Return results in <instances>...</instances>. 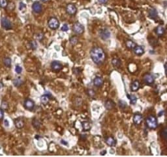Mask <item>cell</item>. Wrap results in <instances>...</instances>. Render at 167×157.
Listing matches in <instances>:
<instances>
[{
	"label": "cell",
	"mask_w": 167,
	"mask_h": 157,
	"mask_svg": "<svg viewBox=\"0 0 167 157\" xmlns=\"http://www.w3.org/2000/svg\"><path fill=\"white\" fill-rule=\"evenodd\" d=\"M87 94H88L89 97L93 98V97H95V92L93 90V89H89V90H87Z\"/></svg>",
	"instance_id": "obj_36"
},
{
	"label": "cell",
	"mask_w": 167,
	"mask_h": 157,
	"mask_svg": "<svg viewBox=\"0 0 167 157\" xmlns=\"http://www.w3.org/2000/svg\"><path fill=\"white\" fill-rule=\"evenodd\" d=\"M146 126L150 129H155L158 126L157 119L154 115H150L146 118Z\"/></svg>",
	"instance_id": "obj_2"
},
{
	"label": "cell",
	"mask_w": 167,
	"mask_h": 157,
	"mask_svg": "<svg viewBox=\"0 0 167 157\" xmlns=\"http://www.w3.org/2000/svg\"><path fill=\"white\" fill-rule=\"evenodd\" d=\"M36 36H37V39H39V40H42V38H43V35H42V33H38Z\"/></svg>",
	"instance_id": "obj_39"
},
{
	"label": "cell",
	"mask_w": 167,
	"mask_h": 157,
	"mask_svg": "<svg viewBox=\"0 0 167 157\" xmlns=\"http://www.w3.org/2000/svg\"><path fill=\"white\" fill-rule=\"evenodd\" d=\"M4 122H5V126L8 127V126H9V122H8V119H4Z\"/></svg>",
	"instance_id": "obj_43"
},
{
	"label": "cell",
	"mask_w": 167,
	"mask_h": 157,
	"mask_svg": "<svg viewBox=\"0 0 167 157\" xmlns=\"http://www.w3.org/2000/svg\"><path fill=\"white\" fill-rule=\"evenodd\" d=\"M32 9H33V12H35V13L37 14L41 13L42 11V6L39 2H34L33 3V5H32Z\"/></svg>",
	"instance_id": "obj_10"
},
{
	"label": "cell",
	"mask_w": 167,
	"mask_h": 157,
	"mask_svg": "<svg viewBox=\"0 0 167 157\" xmlns=\"http://www.w3.org/2000/svg\"><path fill=\"white\" fill-rule=\"evenodd\" d=\"M8 0H0V7L2 8H5L8 7Z\"/></svg>",
	"instance_id": "obj_32"
},
{
	"label": "cell",
	"mask_w": 167,
	"mask_h": 157,
	"mask_svg": "<svg viewBox=\"0 0 167 157\" xmlns=\"http://www.w3.org/2000/svg\"><path fill=\"white\" fill-rule=\"evenodd\" d=\"M23 83H24V80L21 78H17L13 80V84L15 85L16 87H20Z\"/></svg>",
	"instance_id": "obj_24"
},
{
	"label": "cell",
	"mask_w": 167,
	"mask_h": 157,
	"mask_svg": "<svg viewBox=\"0 0 167 157\" xmlns=\"http://www.w3.org/2000/svg\"><path fill=\"white\" fill-rule=\"evenodd\" d=\"M69 26H68V25L67 24H64L63 25V26L61 27V30L62 31H68L69 30Z\"/></svg>",
	"instance_id": "obj_38"
},
{
	"label": "cell",
	"mask_w": 167,
	"mask_h": 157,
	"mask_svg": "<svg viewBox=\"0 0 167 157\" xmlns=\"http://www.w3.org/2000/svg\"><path fill=\"white\" fill-rule=\"evenodd\" d=\"M14 124H15V126L17 128H22L24 125V120L23 119V118H17L14 120Z\"/></svg>",
	"instance_id": "obj_15"
},
{
	"label": "cell",
	"mask_w": 167,
	"mask_h": 157,
	"mask_svg": "<svg viewBox=\"0 0 167 157\" xmlns=\"http://www.w3.org/2000/svg\"><path fill=\"white\" fill-rule=\"evenodd\" d=\"M126 48L128 49H133L136 46V44L132 40H127L126 42Z\"/></svg>",
	"instance_id": "obj_26"
},
{
	"label": "cell",
	"mask_w": 167,
	"mask_h": 157,
	"mask_svg": "<svg viewBox=\"0 0 167 157\" xmlns=\"http://www.w3.org/2000/svg\"><path fill=\"white\" fill-rule=\"evenodd\" d=\"M3 115H4V114H3V110H2V109H0V120H2V119H3Z\"/></svg>",
	"instance_id": "obj_40"
},
{
	"label": "cell",
	"mask_w": 167,
	"mask_h": 157,
	"mask_svg": "<svg viewBox=\"0 0 167 157\" xmlns=\"http://www.w3.org/2000/svg\"><path fill=\"white\" fill-rule=\"evenodd\" d=\"M133 49H134V54L137 55V56H141L144 53V49L141 46H135Z\"/></svg>",
	"instance_id": "obj_18"
},
{
	"label": "cell",
	"mask_w": 167,
	"mask_h": 157,
	"mask_svg": "<svg viewBox=\"0 0 167 157\" xmlns=\"http://www.w3.org/2000/svg\"><path fill=\"white\" fill-rule=\"evenodd\" d=\"M1 109L3 110H7L8 109V103L6 101H3L1 103Z\"/></svg>",
	"instance_id": "obj_29"
},
{
	"label": "cell",
	"mask_w": 167,
	"mask_h": 157,
	"mask_svg": "<svg viewBox=\"0 0 167 157\" xmlns=\"http://www.w3.org/2000/svg\"><path fill=\"white\" fill-rule=\"evenodd\" d=\"M42 2H43V3H47V2H48L49 0H41Z\"/></svg>",
	"instance_id": "obj_45"
},
{
	"label": "cell",
	"mask_w": 167,
	"mask_h": 157,
	"mask_svg": "<svg viewBox=\"0 0 167 157\" xmlns=\"http://www.w3.org/2000/svg\"><path fill=\"white\" fill-rule=\"evenodd\" d=\"M29 45H30V48H31L33 50L37 49V48H38V44H37V42L36 41H34V40L31 41L30 44H29Z\"/></svg>",
	"instance_id": "obj_31"
},
{
	"label": "cell",
	"mask_w": 167,
	"mask_h": 157,
	"mask_svg": "<svg viewBox=\"0 0 167 157\" xmlns=\"http://www.w3.org/2000/svg\"><path fill=\"white\" fill-rule=\"evenodd\" d=\"M140 88V83L138 80H134V82H132L130 85V89L132 92H136L137 90H138V88Z\"/></svg>",
	"instance_id": "obj_19"
},
{
	"label": "cell",
	"mask_w": 167,
	"mask_h": 157,
	"mask_svg": "<svg viewBox=\"0 0 167 157\" xmlns=\"http://www.w3.org/2000/svg\"><path fill=\"white\" fill-rule=\"evenodd\" d=\"M133 120H134V124H136V125H139V124L143 122V117L140 113H135L134 115V117H133Z\"/></svg>",
	"instance_id": "obj_12"
},
{
	"label": "cell",
	"mask_w": 167,
	"mask_h": 157,
	"mask_svg": "<svg viewBox=\"0 0 167 157\" xmlns=\"http://www.w3.org/2000/svg\"><path fill=\"white\" fill-rule=\"evenodd\" d=\"M155 32H156V34L157 35V36L161 37V36H163L164 34H165V29H164L163 26H157V27L156 28Z\"/></svg>",
	"instance_id": "obj_21"
},
{
	"label": "cell",
	"mask_w": 167,
	"mask_h": 157,
	"mask_svg": "<svg viewBox=\"0 0 167 157\" xmlns=\"http://www.w3.org/2000/svg\"><path fill=\"white\" fill-rule=\"evenodd\" d=\"M15 70H16V73L18 74H20L21 72H22V67L19 65H16V68H15Z\"/></svg>",
	"instance_id": "obj_37"
},
{
	"label": "cell",
	"mask_w": 167,
	"mask_h": 157,
	"mask_svg": "<svg viewBox=\"0 0 167 157\" xmlns=\"http://www.w3.org/2000/svg\"><path fill=\"white\" fill-rule=\"evenodd\" d=\"M51 69H52V70L56 71V72H58V71L61 70L63 69V65L59 61H54L51 62Z\"/></svg>",
	"instance_id": "obj_8"
},
{
	"label": "cell",
	"mask_w": 167,
	"mask_h": 157,
	"mask_svg": "<svg viewBox=\"0 0 167 157\" xmlns=\"http://www.w3.org/2000/svg\"><path fill=\"white\" fill-rule=\"evenodd\" d=\"M104 106L107 110H112V109L114 108L115 106V103L113 102L112 100H107L104 103Z\"/></svg>",
	"instance_id": "obj_20"
},
{
	"label": "cell",
	"mask_w": 167,
	"mask_h": 157,
	"mask_svg": "<svg viewBox=\"0 0 167 157\" xmlns=\"http://www.w3.org/2000/svg\"><path fill=\"white\" fill-rule=\"evenodd\" d=\"M73 32L74 33H76L77 35H81V34H83V32H84V26H83V25H81V23L79 22H77L74 24L73 26Z\"/></svg>",
	"instance_id": "obj_4"
},
{
	"label": "cell",
	"mask_w": 167,
	"mask_h": 157,
	"mask_svg": "<svg viewBox=\"0 0 167 157\" xmlns=\"http://www.w3.org/2000/svg\"><path fill=\"white\" fill-rule=\"evenodd\" d=\"M110 35H111V33H110V31L108 29H103L99 31V37L104 41L109 39Z\"/></svg>",
	"instance_id": "obj_7"
},
{
	"label": "cell",
	"mask_w": 167,
	"mask_h": 157,
	"mask_svg": "<svg viewBox=\"0 0 167 157\" xmlns=\"http://www.w3.org/2000/svg\"><path fill=\"white\" fill-rule=\"evenodd\" d=\"M50 97H51V93H49V92H46L44 95H42L40 98V101H41V102H42V104L47 105L50 101Z\"/></svg>",
	"instance_id": "obj_16"
},
{
	"label": "cell",
	"mask_w": 167,
	"mask_h": 157,
	"mask_svg": "<svg viewBox=\"0 0 167 157\" xmlns=\"http://www.w3.org/2000/svg\"><path fill=\"white\" fill-rule=\"evenodd\" d=\"M148 17L152 20L158 19V13H157V9H155V8H151V9H149Z\"/></svg>",
	"instance_id": "obj_17"
},
{
	"label": "cell",
	"mask_w": 167,
	"mask_h": 157,
	"mask_svg": "<svg viewBox=\"0 0 167 157\" xmlns=\"http://www.w3.org/2000/svg\"><path fill=\"white\" fill-rule=\"evenodd\" d=\"M19 9L21 12H24V11L26 10V5L25 3H24L23 2H20V3H19Z\"/></svg>",
	"instance_id": "obj_34"
},
{
	"label": "cell",
	"mask_w": 167,
	"mask_h": 157,
	"mask_svg": "<svg viewBox=\"0 0 167 157\" xmlns=\"http://www.w3.org/2000/svg\"><path fill=\"white\" fill-rule=\"evenodd\" d=\"M90 57L95 64L101 65L105 61L106 55L103 48L99 47H95L90 51Z\"/></svg>",
	"instance_id": "obj_1"
},
{
	"label": "cell",
	"mask_w": 167,
	"mask_h": 157,
	"mask_svg": "<svg viewBox=\"0 0 167 157\" xmlns=\"http://www.w3.org/2000/svg\"><path fill=\"white\" fill-rule=\"evenodd\" d=\"M24 106L25 109L29 110H33V108H34L35 105H34V102H33L32 100L30 99H25L24 101Z\"/></svg>",
	"instance_id": "obj_11"
},
{
	"label": "cell",
	"mask_w": 167,
	"mask_h": 157,
	"mask_svg": "<svg viewBox=\"0 0 167 157\" xmlns=\"http://www.w3.org/2000/svg\"><path fill=\"white\" fill-rule=\"evenodd\" d=\"M32 124H33V127H34L35 128H37V129H38L41 126V122L39 121V119H38L37 118H33V121H32Z\"/></svg>",
	"instance_id": "obj_25"
},
{
	"label": "cell",
	"mask_w": 167,
	"mask_h": 157,
	"mask_svg": "<svg viewBox=\"0 0 167 157\" xmlns=\"http://www.w3.org/2000/svg\"><path fill=\"white\" fill-rule=\"evenodd\" d=\"M1 24H2L3 28H4L5 30H11L12 28V23H11V21L7 18V17H3V18H2Z\"/></svg>",
	"instance_id": "obj_6"
},
{
	"label": "cell",
	"mask_w": 167,
	"mask_h": 157,
	"mask_svg": "<svg viewBox=\"0 0 167 157\" xmlns=\"http://www.w3.org/2000/svg\"><path fill=\"white\" fill-rule=\"evenodd\" d=\"M3 63L7 67H10L12 65V59L10 57H5L3 59Z\"/></svg>",
	"instance_id": "obj_28"
},
{
	"label": "cell",
	"mask_w": 167,
	"mask_h": 157,
	"mask_svg": "<svg viewBox=\"0 0 167 157\" xmlns=\"http://www.w3.org/2000/svg\"><path fill=\"white\" fill-rule=\"evenodd\" d=\"M118 104H119V106H120V108L122 109V110H124V109H126L127 107V104L126 101H118Z\"/></svg>",
	"instance_id": "obj_30"
},
{
	"label": "cell",
	"mask_w": 167,
	"mask_h": 157,
	"mask_svg": "<svg viewBox=\"0 0 167 157\" xmlns=\"http://www.w3.org/2000/svg\"><path fill=\"white\" fill-rule=\"evenodd\" d=\"M112 64H113V66H115V67H120V65H121V61H120V59L119 58H117V57H114L112 60Z\"/></svg>",
	"instance_id": "obj_27"
},
{
	"label": "cell",
	"mask_w": 167,
	"mask_h": 157,
	"mask_svg": "<svg viewBox=\"0 0 167 157\" xmlns=\"http://www.w3.org/2000/svg\"><path fill=\"white\" fill-rule=\"evenodd\" d=\"M163 113H164V111H163V110H162V111H161V112H160V113L158 114V116H161V115H163Z\"/></svg>",
	"instance_id": "obj_44"
},
{
	"label": "cell",
	"mask_w": 167,
	"mask_h": 157,
	"mask_svg": "<svg viewBox=\"0 0 167 157\" xmlns=\"http://www.w3.org/2000/svg\"><path fill=\"white\" fill-rule=\"evenodd\" d=\"M99 3H101V4H106V3H108V0H98Z\"/></svg>",
	"instance_id": "obj_41"
},
{
	"label": "cell",
	"mask_w": 167,
	"mask_h": 157,
	"mask_svg": "<svg viewBox=\"0 0 167 157\" xmlns=\"http://www.w3.org/2000/svg\"><path fill=\"white\" fill-rule=\"evenodd\" d=\"M127 97L130 99L131 105H135L137 102V97L134 94H127Z\"/></svg>",
	"instance_id": "obj_22"
},
{
	"label": "cell",
	"mask_w": 167,
	"mask_h": 157,
	"mask_svg": "<svg viewBox=\"0 0 167 157\" xmlns=\"http://www.w3.org/2000/svg\"><path fill=\"white\" fill-rule=\"evenodd\" d=\"M105 142H106V144H107L108 147H115L116 144H117L116 139H115L113 137H107L105 138Z\"/></svg>",
	"instance_id": "obj_13"
},
{
	"label": "cell",
	"mask_w": 167,
	"mask_h": 157,
	"mask_svg": "<svg viewBox=\"0 0 167 157\" xmlns=\"http://www.w3.org/2000/svg\"><path fill=\"white\" fill-rule=\"evenodd\" d=\"M60 142H61L62 144H64L65 146H68V142H67L66 141H65V140H60Z\"/></svg>",
	"instance_id": "obj_42"
},
{
	"label": "cell",
	"mask_w": 167,
	"mask_h": 157,
	"mask_svg": "<svg viewBox=\"0 0 167 157\" xmlns=\"http://www.w3.org/2000/svg\"><path fill=\"white\" fill-rule=\"evenodd\" d=\"M81 126H82V128L84 131H88L91 128V124H90L89 121H84V122L81 123Z\"/></svg>",
	"instance_id": "obj_23"
},
{
	"label": "cell",
	"mask_w": 167,
	"mask_h": 157,
	"mask_svg": "<svg viewBox=\"0 0 167 157\" xmlns=\"http://www.w3.org/2000/svg\"><path fill=\"white\" fill-rule=\"evenodd\" d=\"M70 43L71 44H73V45H75V44H77V42H78V40H77V38L76 36H73L70 38Z\"/></svg>",
	"instance_id": "obj_35"
},
{
	"label": "cell",
	"mask_w": 167,
	"mask_h": 157,
	"mask_svg": "<svg viewBox=\"0 0 167 157\" xmlns=\"http://www.w3.org/2000/svg\"><path fill=\"white\" fill-rule=\"evenodd\" d=\"M161 136L163 137V139L166 140V138H167V128H163V130L161 131Z\"/></svg>",
	"instance_id": "obj_33"
},
{
	"label": "cell",
	"mask_w": 167,
	"mask_h": 157,
	"mask_svg": "<svg viewBox=\"0 0 167 157\" xmlns=\"http://www.w3.org/2000/svg\"><path fill=\"white\" fill-rule=\"evenodd\" d=\"M66 12L69 15H71V16H73L77 13V8L74 4L73 3H69L66 7Z\"/></svg>",
	"instance_id": "obj_5"
},
{
	"label": "cell",
	"mask_w": 167,
	"mask_h": 157,
	"mask_svg": "<svg viewBox=\"0 0 167 157\" xmlns=\"http://www.w3.org/2000/svg\"><path fill=\"white\" fill-rule=\"evenodd\" d=\"M93 83L96 88H100L103 84H104V79H103L102 77H99V76H96L93 80Z\"/></svg>",
	"instance_id": "obj_14"
},
{
	"label": "cell",
	"mask_w": 167,
	"mask_h": 157,
	"mask_svg": "<svg viewBox=\"0 0 167 157\" xmlns=\"http://www.w3.org/2000/svg\"><path fill=\"white\" fill-rule=\"evenodd\" d=\"M48 26L51 30H57L60 26V22L56 17H51L48 21Z\"/></svg>",
	"instance_id": "obj_3"
},
{
	"label": "cell",
	"mask_w": 167,
	"mask_h": 157,
	"mask_svg": "<svg viewBox=\"0 0 167 157\" xmlns=\"http://www.w3.org/2000/svg\"><path fill=\"white\" fill-rule=\"evenodd\" d=\"M143 82H144L146 84L151 85L154 83V80H155V78L152 74H146L144 76H143Z\"/></svg>",
	"instance_id": "obj_9"
}]
</instances>
